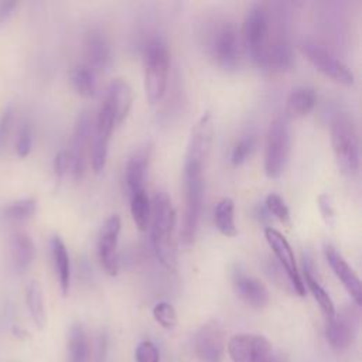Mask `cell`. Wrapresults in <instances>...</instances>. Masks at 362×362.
Masks as SVG:
<instances>
[{
    "label": "cell",
    "instance_id": "obj_23",
    "mask_svg": "<svg viewBox=\"0 0 362 362\" xmlns=\"http://www.w3.org/2000/svg\"><path fill=\"white\" fill-rule=\"evenodd\" d=\"M317 103V92L311 86H296L286 98V117H303L308 115Z\"/></svg>",
    "mask_w": 362,
    "mask_h": 362
},
{
    "label": "cell",
    "instance_id": "obj_2",
    "mask_svg": "<svg viewBox=\"0 0 362 362\" xmlns=\"http://www.w3.org/2000/svg\"><path fill=\"white\" fill-rule=\"evenodd\" d=\"M205 164L195 161H184L182 177H184V214L180 239L184 246L194 242L198 223L202 212L204 194H205Z\"/></svg>",
    "mask_w": 362,
    "mask_h": 362
},
{
    "label": "cell",
    "instance_id": "obj_15",
    "mask_svg": "<svg viewBox=\"0 0 362 362\" xmlns=\"http://www.w3.org/2000/svg\"><path fill=\"white\" fill-rule=\"evenodd\" d=\"M356 329H358V314L356 311L346 308L339 314L335 313L332 318L327 320L325 337L332 348L345 349L354 342L356 337Z\"/></svg>",
    "mask_w": 362,
    "mask_h": 362
},
{
    "label": "cell",
    "instance_id": "obj_40",
    "mask_svg": "<svg viewBox=\"0 0 362 362\" xmlns=\"http://www.w3.org/2000/svg\"><path fill=\"white\" fill-rule=\"evenodd\" d=\"M17 6H18L17 1H6V0L0 1V27L11 17Z\"/></svg>",
    "mask_w": 362,
    "mask_h": 362
},
{
    "label": "cell",
    "instance_id": "obj_36",
    "mask_svg": "<svg viewBox=\"0 0 362 362\" xmlns=\"http://www.w3.org/2000/svg\"><path fill=\"white\" fill-rule=\"evenodd\" d=\"M14 119V107L11 103H8L0 113V154L6 146V141L8 139V134L11 132Z\"/></svg>",
    "mask_w": 362,
    "mask_h": 362
},
{
    "label": "cell",
    "instance_id": "obj_30",
    "mask_svg": "<svg viewBox=\"0 0 362 362\" xmlns=\"http://www.w3.org/2000/svg\"><path fill=\"white\" fill-rule=\"evenodd\" d=\"M37 211V198L35 197H24L14 201H10L3 206V215L10 221H25L31 218Z\"/></svg>",
    "mask_w": 362,
    "mask_h": 362
},
{
    "label": "cell",
    "instance_id": "obj_31",
    "mask_svg": "<svg viewBox=\"0 0 362 362\" xmlns=\"http://www.w3.org/2000/svg\"><path fill=\"white\" fill-rule=\"evenodd\" d=\"M256 144V137L253 134H245L242 136L233 146L230 153V161L233 165H239L247 160V157L252 154Z\"/></svg>",
    "mask_w": 362,
    "mask_h": 362
},
{
    "label": "cell",
    "instance_id": "obj_5",
    "mask_svg": "<svg viewBox=\"0 0 362 362\" xmlns=\"http://www.w3.org/2000/svg\"><path fill=\"white\" fill-rule=\"evenodd\" d=\"M144 65V90L148 102H158L167 86L168 68H170V52L167 44L161 38H151L143 54Z\"/></svg>",
    "mask_w": 362,
    "mask_h": 362
},
{
    "label": "cell",
    "instance_id": "obj_27",
    "mask_svg": "<svg viewBox=\"0 0 362 362\" xmlns=\"http://www.w3.org/2000/svg\"><path fill=\"white\" fill-rule=\"evenodd\" d=\"M69 79L79 95L90 98L96 93V74L86 64H76L69 72Z\"/></svg>",
    "mask_w": 362,
    "mask_h": 362
},
{
    "label": "cell",
    "instance_id": "obj_26",
    "mask_svg": "<svg viewBox=\"0 0 362 362\" xmlns=\"http://www.w3.org/2000/svg\"><path fill=\"white\" fill-rule=\"evenodd\" d=\"M214 221L218 230L225 236H236L238 229L235 223V202L229 197L221 198L214 208Z\"/></svg>",
    "mask_w": 362,
    "mask_h": 362
},
{
    "label": "cell",
    "instance_id": "obj_19",
    "mask_svg": "<svg viewBox=\"0 0 362 362\" xmlns=\"http://www.w3.org/2000/svg\"><path fill=\"white\" fill-rule=\"evenodd\" d=\"M232 284L236 294L249 305L262 308L269 303L267 287L259 279L246 274L239 267L232 272Z\"/></svg>",
    "mask_w": 362,
    "mask_h": 362
},
{
    "label": "cell",
    "instance_id": "obj_17",
    "mask_svg": "<svg viewBox=\"0 0 362 362\" xmlns=\"http://www.w3.org/2000/svg\"><path fill=\"white\" fill-rule=\"evenodd\" d=\"M133 100V92L130 83L124 78H113L105 90V98L102 105L112 113L116 124L122 123L130 107Z\"/></svg>",
    "mask_w": 362,
    "mask_h": 362
},
{
    "label": "cell",
    "instance_id": "obj_39",
    "mask_svg": "<svg viewBox=\"0 0 362 362\" xmlns=\"http://www.w3.org/2000/svg\"><path fill=\"white\" fill-rule=\"evenodd\" d=\"M69 168V154L68 150H59L54 157V171L58 178H61Z\"/></svg>",
    "mask_w": 362,
    "mask_h": 362
},
{
    "label": "cell",
    "instance_id": "obj_13",
    "mask_svg": "<svg viewBox=\"0 0 362 362\" xmlns=\"http://www.w3.org/2000/svg\"><path fill=\"white\" fill-rule=\"evenodd\" d=\"M120 226V216L117 214H112L103 221L98 236V257L109 276H116L119 272L117 239Z\"/></svg>",
    "mask_w": 362,
    "mask_h": 362
},
{
    "label": "cell",
    "instance_id": "obj_34",
    "mask_svg": "<svg viewBox=\"0 0 362 362\" xmlns=\"http://www.w3.org/2000/svg\"><path fill=\"white\" fill-rule=\"evenodd\" d=\"M33 130L31 126L27 122H23L18 127V133H17V140H16V153L20 157H25L30 154L31 148H33Z\"/></svg>",
    "mask_w": 362,
    "mask_h": 362
},
{
    "label": "cell",
    "instance_id": "obj_11",
    "mask_svg": "<svg viewBox=\"0 0 362 362\" xmlns=\"http://www.w3.org/2000/svg\"><path fill=\"white\" fill-rule=\"evenodd\" d=\"M115 126H116V122L112 113L103 105H100L96 115L95 124L92 127V137H90V147H89L90 167L95 173H100L105 168L109 141H110Z\"/></svg>",
    "mask_w": 362,
    "mask_h": 362
},
{
    "label": "cell",
    "instance_id": "obj_29",
    "mask_svg": "<svg viewBox=\"0 0 362 362\" xmlns=\"http://www.w3.org/2000/svg\"><path fill=\"white\" fill-rule=\"evenodd\" d=\"M130 212L137 229L144 230L150 223L151 204L146 189L130 194Z\"/></svg>",
    "mask_w": 362,
    "mask_h": 362
},
{
    "label": "cell",
    "instance_id": "obj_3",
    "mask_svg": "<svg viewBox=\"0 0 362 362\" xmlns=\"http://www.w3.org/2000/svg\"><path fill=\"white\" fill-rule=\"evenodd\" d=\"M243 49L259 66L269 64L270 45V10L267 3H250L243 16L242 25Z\"/></svg>",
    "mask_w": 362,
    "mask_h": 362
},
{
    "label": "cell",
    "instance_id": "obj_18",
    "mask_svg": "<svg viewBox=\"0 0 362 362\" xmlns=\"http://www.w3.org/2000/svg\"><path fill=\"white\" fill-rule=\"evenodd\" d=\"M83 55V64H86L95 74L107 69L112 59V52L110 42L103 31L93 28L85 35Z\"/></svg>",
    "mask_w": 362,
    "mask_h": 362
},
{
    "label": "cell",
    "instance_id": "obj_6",
    "mask_svg": "<svg viewBox=\"0 0 362 362\" xmlns=\"http://www.w3.org/2000/svg\"><path fill=\"white\" fill-rule=\"evenodd\" d=\"M331 144L335 163L345 175L359 170V139L354 122L346 115H338L331 126Z\"/></svg>",
    "mask_w": 362,
    "mask_h": 362
},
{
    "label": "cell",
    "instance_id": "obj_10",
    "mask_svg": "<svg viewBox=\"0 0 362 362\" xmlns=\"http://www.w3.org/2000/svg\"><path fill=\"white\" fill-rule=\"evenodd\" d=\"M264 238L269 243V246L272 247L277 263L283 267V270L286 272V274L288 276L293 288H294V294L297 296H305V286L303 283V277L300 274L297 262H296V256L294 252L288 243V240L284 238V235L281 232H279L277 229L267 226L264 228Z\"/></svg>",
    "mask_w": 362,
    "mask_h": 362
},
{
    "label": "cell",
    "instance_id": "obj_32",
    "mask_svg": "<svg viewBox=\"0 0 362 362\" xmlns=\"http://www.w3.org/2000/svg\"><path fill=\"white\" fill-rule=\"evenodd\" d=\"M264 208L269 212V215H273L280 222H283V223H288L290 222L288 206L286 205L284 199L279 194H276V192L267 194L266 201H264Z\"/></svg>",
    "mask_w": 362,
    "mask_h": 362
},
{
    "label": "cell",
    "instance_id": "obj_28",
    "mask_svg": "<svg viewBox=\"0 0 362 362\" xmlns=\"http://www.w3.org/2000/svg\"><path fill=\"white\" fill-rule=\"evenodd\" d=\"M25 304L30 315L38 328H42L47 321L45 305L41 286L37 281H30L25 287Z\"/></svg>",
    "mask_w": 362,
    "mask_h": 362
},
{
    "label": "cell",
    "instance_id": "obj_14",
    "mask_svg": "<svg viewBox=\"0 0 362 362\" xmlns=\"http://www.w3.org/2000/svg\"><path fill=\"white\" fill-rule=\"evenodd\" d=\"M225 348V329L218 321H208L197 331L194 349L201 362H222Z\"/></svg>",
    "mask_w": 362,
    "mask_h": 362
},
{
    "label": "cell",
    "instance_id": "obj_4",
    "mask_svg": "<svg viewBox=\"0 0 362 362\" xmlns=\"http://www.w3.org/2000/svg\"><path fill=\"white\" fill-rule=\"evenodd\" d=\"M205 47L221 68L235 69L243 52L242 34L233 21L215 20L205 31Z\"/></svg>",
    "mask_w": 362,
    "mask_h": 362
},
{
    "label": "cell",
    "instance_id": "obj_38",
    "mask_svg": "<svg viewBox=\"0 0 362 362\" xmlns=\"http://www.w3.org/2000/svg\"><path fill=\"white\" fill-rule=\"evenodd\" d=\"M137 362H160L157 346L151 341H143L136 349Z\"/></svg>",
    "mask_w": 362,
    "mask_h": 362
},
{
    "label": "cell",
    "instance_id": "obj_25",
    "mask_svg": "<svg viewBox=\"0 0 362 362\" xmlns=\"http://www.w3.org/2000/svg\"><path fill=\"white\" fill-rule=\"evenodd\" d=\"M69 359L71 362H90L92 359V344L88 332L81 324H74L69 331L68 339Z\"/></svg>",
    "mask_w": 362,
    "mask_h": 362
},
{
    "label": "cell",
    "instance_id": "obj_24",
    "mask_svg": "<svg viewBox=\"0 0 362 362\" xmlns=\"http://www.w3.org/2000/svg\"><path fill=\"white\" fill-rule=\"evenodd\" d=\"M303 283L304 286H307V288L310 290V293L313 294V297L315 298V301L318 303L321 311L324 313L325 318L329 320L335 315V305L329 297V294L327 293V290L321 286V283L314 277L313 274V269H311V263L310 259H304V266H303Z\"/></svg>",
    "mask_w": 362,
    "mask_h": 362
},
{
    "label": "cell",
    "instance_id": "obj_22",
    "mask_svg": "<svg viewBox=\"0 0 362 362\" xmlns=\"http://www.w3.org/2000/svg\"><path fill=\"white\" fill-rule=\"evenodd\" d=\"M49 249H51V256L54 260V267L57 272L61 293L66 296L71 286V260H69L68 249L62 238L57 233H54L49 238Z\"/></svg>",
    "mask_w": 362,
    "mask_h": 362
},
{
    "label": "cell",
    "instance_id": "obj_8",
    "mask_svg": "<svg viewBox=\"0 0 362 362\" xmlns=\"http://www.w3.org/2000/svg\"><path fill=\"white\" fill-rule=\"evenodd\" d=\"M232 362H277L267 338L257 334H238L228 342Z\"/></svg>",
    "mask_w": 362,
    "mask_h": 362
},
{
    "label": "cell",
    "instance_id": "obj_16",
    "mask_svg": "<svg viewBox=\"0 0 362 362\" xmlns=\"http://www.w3.org/2000/svg\"><path fill=\"white\" fill-rule=\"evenodd\" d=\"M324 256L331 266L332 272L338 277V280L342 283V286L346 288V291L351 294L356 305H361L362 301V288H361V280L355 270L349 266L346 259L342 256V253L334 247L329 243L324 245Z\"/></svg>",
    "mask_w": 362,
    "mask_h": 362
},
{
    "label": "cell",
    "instance_id": "obj_7",
    "mask_svg": "<svg viewBox=\"0 0 362 362\" xmlns=\"http://www.w3.org/2000/svg\"><path fill=\"white\" fill-rule=\"evenodd\" d=\"M290 154V126L286 116H276L266 132L264 173L270 178L283 174Z\"/></svg>",
    "mask_w": 362,
    "mask_h": 362
},
{
    "label": "cell",
    "instance_id": "obj_33",
    "mask_svg": "<svg viewBox=\"0 0 362 362\" xmlns=\"http://www.w3.org/2000/svg\"><path fill=\"white\" fill-rule=\"evenodd\" d=\"M154 320L164 328L171 329L177 325V313L174 307L167 301H160L153 308Z\"/></svg>",
    "mask_w": 362,
    "mask_h": 362
},
{
    "label": "cell",
    "instance_id": "obj_1",
    "mask_svg": "<svg viewBox=\"0 0 362 362\" xmlns=\"http://www.w3.org/2000/svg\"><path fill=\"white\" fill-rule=\"evenodd\" d=\"M151 242L158 262L170 272L177 270V245L174 238L175 230V209L171 198L164 191H157L151 201Z\"/></svg>",
    "mask_w": 362,
    "mask_h": 362
},
{
    "label": "cell",
    "instance_id": "obj_37",
    "mask_svg": "<svg viewBox=\"0 0 362 362\" xmlns=\"http://www.w3.org/2000/svg\"><path fill=\"white\" fill-rule=\"evenodd\" d=\"M317 205H318L320 214H321L324 222L327 223V226L332 228L335 225V209H334L331 195L327 192L320 194L317 198Z\"/></svg>",
    "mask_w": 362,
    "mask_h": 362
},
{
    "label": "cell",
    "instance_id": "obj_20",
    "mask_svg": "<svg viewBox=\"0 0 362 362\" xmlns=\"http://www.w3.org/2000/svg\"><path fill=\"white\" fill-rule=\"evenodd\" d=\"M150 156H151V146L146 143L140 146L137 150H134L133 154L129 157L126 163L124 180L130 194L146 189L144 185H146Z\"/></svg>",
    "mask_w": 362,
    "mask_h": 362
},
{
    "label": "cell",
    "instance_id": "obj_21",
    "mask_svg": "<svg viewBox=\"0 0 362 362\" xmlns=\"http://www.w3.org/2000/svg\"><path fill=\"white\" fill-rule=\"evenodd\" d=\"M8 247L14 267L18 272L27 270L35 257V245L33 238L24 230H17L10 236Z\"/></svg>",
    "mask_w": 362,
    "mask_h": 362
},
{
    "label": "cell",
    "instance_id": "obj_12",
    "mask_svg": "<svg viewBox=\"0 0 362 362\" xmlns=\"http://www.w3.org/2000/svg\"><path fill=\"white\" fill-rule=\"evenodd\" d=\"M92 120L86 112H82L75 122L71 148L68 150L69 154V168L75 180H81L89 156L90 147V137H92Z\"/></svg>",
    "mask_w": 362,
    "mask_h": 362
},
{
    "label": "cell",
    "instance_id": "obj_9",
    "mask_svg": "<svg viewBox=\"0 0 362 362\" xmlns=\"http://www.w3.org/2000/svg\"><path fill=\"white\" fill-rule=\"evenodd\" d=\"M301 52L318 71H321L331 79L345 85L354 83V72L348 68L346 64H344L331 49H328L322 44L315 41H305L301 44Z\"/></svg>",
    "mask_w": 362,
    "mask_h": 362
},
{
    "label": "cell",
    "instance_id": "obj_35",
    "mask_svg": "<svg viewBox=\"0 0 362 362\" xmlns=\"http://www.w3.org/2000/svg\"><path fill=\"white\" fill-rule=\"evenodd\" d=\"M266 273L269 274V277L281 288L290 291V293H294V288H293V284L288 279V276L286 274V272L283 270V267L277 263V260L274 259H269L267 262V266H266Z\"/></svg>",
    "mask_w": 362,
    "mask_h": 362
}]
</instances>
